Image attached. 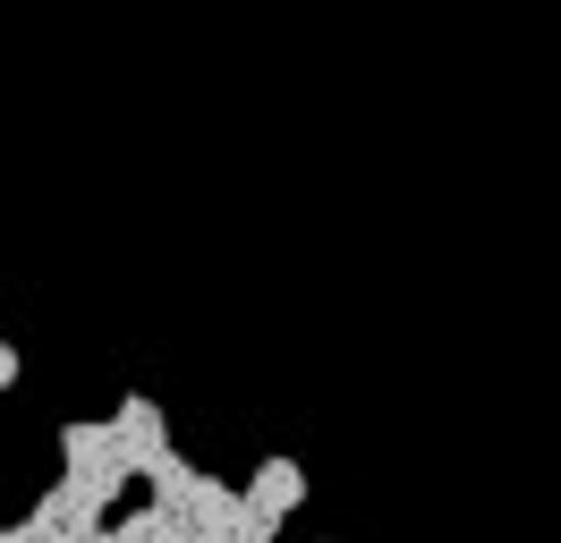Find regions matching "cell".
Here are the masks:
<instances>
[{"mask_svg": "<svg viewBox=\"0 0 561 543\" xmlns=\"http://www.w3.org/2000/svg\"><path fill=\"white\" fill-rule=\"evenodd\" d=\"M239 493H247V543H273L280 518H298V501H307V467L298 459H264Z\"/></svg>", "mask_w": 561, "mask_h": 543, "instance_id": "obj_1", "label": "cell"}, {"mask_svg": "<svg viewBox=\"0 0 561 543\" xmlns=\"http://www.w3.org/2000/svg\"><path fill=\"white\" fill-rule=\"evenodd\" d=\"M111 434H119V459H128V475L145 484V467L153 459H171V416L145 400V391H128V400L111 407Z\"/></svg>", "mask_w": 561, "mask_h": 543, "instance_id": "obj_2", "label": "cell"}]
</instances>
